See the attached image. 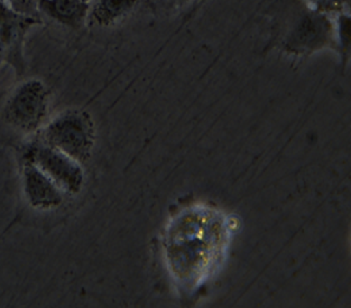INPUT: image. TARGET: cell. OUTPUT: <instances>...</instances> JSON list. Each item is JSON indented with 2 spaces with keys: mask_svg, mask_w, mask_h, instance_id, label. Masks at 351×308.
Listing matches in <instances>:
<instances>
[{
  "mask_svg": "<svg viewBox=\"0 0 351 308\" xmlns=\"http://www.w3.org/2000/svg\"><path fill=\"white\" fill-rule=\"evenodd\" d=\"M40 23L19 15L0 0V56L12 64L23 65L25 37L32 26Z\"/></svg>",
  "mask_w": 351,
  "mask_h": 308,
  "instance_id": "obj_2",
  "label": "cell"
},
{
  "mask_svg": "<svg viewBox=\"0 0 351 308\" xmlns=\"http://www.w3.org/2000/svg\"><path fill=\"white\" fill-rule=\"evenodd\" d=\"M139 0H89L88 21L98 26L116 24L135 10Z\"/></svg>",
  "mask_w": 351,
  "mask_h": 308,
  "instance_id": "obj_5",
  "label": "cell"
},
{
  "mask_svg": "<svg viewBox=\"0 0 351 308\" xmlns=\"http://www.w3.org/2000/svg\"><path fill=\"white\" fill-rule=\"evenodd\" d=\"M3 1L10 7V10L19 15L26 16L29 18L42 22V16L37 7V0H3Z\"/></svg>",
  "mask_w": 351,
  "mask_h": 308,
  "instance_id": "obj_7",
  "label": "cell"
},
{
  "mask_svg": "<svg viewBox=\"0 0 351 308\" xmlns=\"http://www.w3.org/2000/svg\"><path fill=\"white\" fill-rule=\"evenodd\" d=\"M40 16L68 27L81 28L88 21L89 3L86 0H37Z\"/></svg>",
  "mask_w": 351,
  "mask_h": 308,
  "instance_id": "obj_4",
  "label": "cell"
},
{
  "mask_svg": "<svg viewBox=\"0 0 351 308\" xmlns=\"http://www.w3.org/2000/svg\"><path fill=\"white\" fill-rule=\"evenodd\" d=\"M47 108V92L38 81H28L19 86L7 103L6 117L22 128H32L40 123Z\"/></svg>",
  "mask_w": 351,
  "mask_h": 308,
  "instance_id": "obj_1",
  "label": "cell"
},
{
  "mask_svg": "<svg viewBox=\"0 0 351 308\" xmlns=\"http://www.w3.org/2000/svg\"><path fill=\"white\" fill-rule=\"evenodd\" d=\"M183 1H186V0H183Z\"/></svg>",
  "mask_w": 351,
  "mask_h": 308,
  "instance_id": "obj_9",
  "label": "cell"
},
{
  "mask_svg": "<svg viewBox=\"0 0 351 308\" xmlns=\"http://www.w3.org/2000/svg\"><path fill=\"white\" fill-rule=\"evenodd\" d=\"M86 1H88V3H89V0H86Z\"/></svg>",
  "mask_w": 351,
  "mask_h": 308,
  "instance_id": "obj_8",
  "label": "cell"
},
{
  "mask_svg": "<svg viewBox=\"0 0 351 308\" xmlns=\"http://www.w3.org/2000/svg\"><path fill=\"white\" fill-rule=\"evenodd\" d=\"M43 164L47 170L56 179H59L60 182L68 186L70 190L77 188L81 181L80 170L70 160L56 153L47 151Z\"/></svg>",
  "mask_w": 351,
  "mask_h": 308,
  "instance_id": "obj_6",
  "label": "cell"
},
{
  "mask_svg": "<svg viewBox=\"0 0 351 308\" xmlns=\"http://www.w3.org/2000/svg\"><path fill=\"white\" fill-rule=\"evenodd\" d=\"M49 135L72 156H84L90 145L91 128L84 114L71 112L60 117L49 126Z\"/></svg>",
  "mask_w": 351,
  "mask_h": 308,
  "instance_id": "obj_3",
  "label": "cell"
}]
</instances>
